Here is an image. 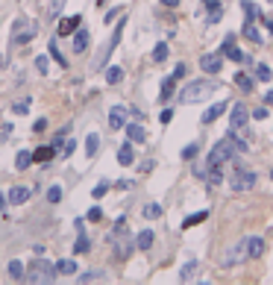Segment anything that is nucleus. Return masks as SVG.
Instances as JSON below:
<instances>
[{"label":"nucleus","instance_id":"obj_1","mask_svg":"<svg viewBox=\"0 0 273 285\" xmlns=\"http://www.w3.org/2000/svg\"><path fill=\"white\" fill-rule=\"evenodd\" d=\"M217 91V83L212 80H194V83H185V88L177 94V103L179 106H191V103H200L206 97H212Z\"/></svg>","mask_w":273,"mask_h":285},{"label":"nucleus","instance_id":"obj_2","mask_svg":"<svg viewBox=\"0 0 273 285\" xmlns=\"http://www.w3.org/2000/svg\"><path fill=\"white\" fill-rule=\"evenodd\" d=\"M250 253H247V238H241V241H235V244H229V247L224 250V256H220V268L224 271H232V268H238V265H247Z\"/></svg>","mask_w":273,"mask_h":285},{"label":"nucleus","instance_id":"obj_3","mask_svg":"<svg viewBox=\"0 0 273 285\" xmlns=\"http://www.w3.org/2000/svg\"><path fill=\"white\" fill-rule=\"evenodd\" d=\"M59 273H56V265H50L47 259H41L38 256L36 262H30V268H27V282H53Z\"/></svg>","mask_w":273,"mask_h":285},{"label":"nucleus","instance_id":"obj_4","mask_svg":"<svg viewBox=\"0 0 273 285\" xmlns=\"http://www.w3.org/2000/svg\"><path fill=\"white\" fill-rule=\"evenodd\" d=\"M235 147H232V141L229 138H220V141H214L212 147V153L206 156V168H212V165H226V162H232L235 159Z\"/></svg>","mask_w":273,"mask_h":285},{"label":"nucleus","instance_id":"obj_5","mask_svg":"<svg viewBox=\"0 0 273 285\" xmlns=\"http://www.w3.org/2000/svg\"><path fill=\"white\" fill-rule=\"evenodd\" d=\"M229 182V188L235 191V194H244V191H253L256 188V182H259V177L253 174V171H244V168H238L232 177L226 179Z\"/></svg>","mask_w":273,"mask_h":285},{"label":"nucleus","instance_id":"obj_6","mask_svg":"<svg viewBox=\"0 0 273 285\" xmlns=\"http://www.w3.org/2000/svg\"><path fill=\"white\" fill-rule=\"evenodd\" d=\"M38 33V24L33 18H18L15 21V30H12V44H27V41H33Z\"/></svg>","mask_w":273,"mask_h":285},{"label":"nucleus","instance_id":"obj_7","mask_svg":"<svg viewBox=\"0 0 273 285\" xmlns=\"http://www.w3.org/2000/svg\"><path fill=\"white\" fill-rule=\"evenodd\" d=\"M123 27H127V18H120L118 27H115V33H112V38H109V44H103V50H100V56H97V62H94V71H103V68H106V59L112 56V50H115V48L120 44Z\"/></svg>","mask_w":273,"mask_h":285},{"label":"nucleus","instance_id":"obj_8","mask_svg":"<svg viewBox=\"0 0 273 285\" xmlns=\"http://www.w3.org/2000/svg\"><path fill=\"white\" fill-rule=\"evenodd\" d=\"M217 53H220L224 59H229V62H238V65H241V62H247V56H244L241 48L235 44V33H229V36L220 41V50H217Z\"/></svg>","mask_w":273,"mask_h":285},{"label":"nucleus","instance_id":"obj_9","mask_svg":"<svg viewBox=\"0 0 273 285\" xmlns=\"http://www.w3.org/2000/svg\"><path fill=\"white\" fill-rule=\"evenodd\" d=\"M200 71L209 74V77L220 74L224 71V56H220V53H203L200 56Z\"/></svg>","mask_w":273,"mask_h":285},{"label":"nucleus","instance_id":"obj_10","mask_svg":"<svg viewBox=\"0 0 273 285\" xmlns=\"http://www.w3.org/2000/svg\"><path fill=\"white\" fill-rule=\"evenodd\" d=\"M247 118H250L247 106H244V103H232V115H229V130L244 132V127H247Z\"/></svg>","mask_w":273,"mask_h":285},{"label":"nucleus","instance_id":"obj_11","mask_svg":"<svg viewBox=\"0 0 273 285\" xmlns=\"http://www.w3.org/2000/svg\"><path fill=\"white\" fill-rule=\"evenodd\" d=\"M83 27V15H71V18H62L59 27H56V36H65V38H71L77 30Z\"/></svg>","mask_w":273,"mask_h":285},{"label":"nucleus","instance_id":"obj_12","mask_svg":"<svg viewBox=\"0 0 273 285\" xmlns=\"http://www.w3.org/2000/svg\"><path fill=\"white\" fill-rule=\"evenodd\" d=\"M127 115H130V109L127 106H112L109 109V130H123L127 127Z\"/></svg>","mask_w":273,"mask_h":285},{"label":"nucleus","instance_id":"obj_13","mask_svg":"<svg viewBox=\"0 0 273 285\" xmlns=\"http://www.w3.org/2000/svg\"><path fill=\"white\" fill-rule=\"evenodd\" d=\"M229 106H232L229 100H217V103H212V106L203 112V118H200V121H203V124H214V121L220 118V115H224V112H226Z\"/></svg>","mask_w":273,"mask_h":285},{"label":"nucleus","instance_id":"obj_14","mask_svg":"<svg viewBox=\"0 0 273 285\" xmlns=\"http://www.w3.org/2000/svg\"><path fill=\"white\" fill-rule=\"evenodd\" d=\"M88 41H91V33L80 27V30L73 33V44H71V50H73V53H85V50H88Z\"/></svg>","mask_w":273,"mask_h":285},{"label":"nucleus","instance_id":"obj_15","mask_svg":"<svg viewBox=\"0 0 273 285\" xmlns=\"http://www.w3.org/2000/svg\"><path fill=\"white\" fill-rule=\"evenodd\" d=\"M6 197H9V203H12V206H24V203L30 200V188H27V185H12Z\"/></svg>","mask_w":273,"mask_h":285},{"label":"nucleus","instance_id":"obj_16","mask_svg":"<svg viewBox=\"0 0 273 285\" xmlns=\"http://www.w3.org/2000/svg\"><path fill=\"white\" fill-rule=\"evenodd\" d=\"M247 253H250V259L264 256V238L261 235H247Z\"/></svg>","mask_w":273,"mask_h":285},{"label":"nucleus","instance_id":"obj_17","mask_svg":"<svg viewBox=\"0 0 273 285\" xmlns=\"http://www.w3.org/2000/svg\"><path fill=\"white\" fill-rule=\"evenodd\" d=\"M132 162H135V150H132V141H127V144H120L118 147V165H123V168H130Z\"/></svg>","mask_w":273,"mask_h":285},{"label":"nucleus","instance_id":"obj_18","mask_svg":"<svg viewBox=\"0 0 273 285\" xmlns=\"http://www.w3.org/2000/svg\"><path fill=\"white\" fill-rule=\"evenodd\" d=\"M123 130H127V135H130V141H135V144L147 141V130H144L141 124H127Z\"/></svg>","mask_w":273,"mask_h":285},{"label":"nucleus","instance_id":"obj_19","mask_svg":"<svg viewBox=\"0 0 273 285\" xmlns=\"http://www.w3.org/2000/svg\"><path fill=\"white\" fill-rule=\"evenodd\" d=\"M53 156H56V147H53V144H41L38 150H33V159L41 162V165H44V162H53Z\"/></svg>","mask_w":273,"mask_h":285},{"label":"nucleus","instance_id":"obj_20","mask_svg":"<svg viewBox=\"0 0 273 285\" xmlns=\"http://www.w3.org/2000/svg\"><path fill=\"white\" fill-rule=\"evenodd\" d=\"M153 241H156L153 229H141V232L135 235V247H138V250H150V247H153Z\"/></svg>","mask_w":273,"mask_h":285},{"label":"nucleus","instance_id":"obj_21","mask_svg":"<svg viewBox=\"0 0 273 285\" xmlns=\"http://www.w3.org/2000/svg\"><path fill=\"white\" fill-rule=\"evenodd\" d=\"M173 88H177V77L170 74V77H165V80H162V91H159V100H162V103H165V100H170V97H173Z\"/></svg>","mask_w":273,"mask_h":285},{"label":"nucleus","instance_id":"obj_22","mask_svg":"<svg viewBox=\"0 0 273 285\" xmlns=\"http://www.w3.org/2000/svg\"><path fill=\"white\" fill-rule=\"evenodd\" d=\"M206 9H209V18H206L209 24H217V21L224 18V6H220L217 0H209V3H206Z\"/></svg>","mask_w":273,"mask_h":285},{"label":"nucleus","instance_id":"obj_23","mask_svg":"<svg viewBox=\"0 0 273 285\" xmlns=\"http://www.w3.org/2000/svg\"><path fill=\"white\" fill-rule=\"evenodd\" d=\"M241 12H244V21H259V6L253 0H241Z\"/></svg>","mask_w":273,"mask_h":285},{"label":"nucleus","instance_id":"obj_24","mask_svg":"<svg viewBox=\"0 0 273 285\" xmlns=\"http://www.w3.org/2000/svg\"><path fill=\"white\" fill-rule=\"evenodd\" d=\"M244 36H247L253 44H261V41H264V36H261L259 27H256V21H244Z\"/></svg>","mask_w":273,"mask_h":285},{"label":"nucleus","instance_id":"obj_25","mask_svg":"<svg viewBox=\"0 0 273 285\" xmlns=\"http://www.w3.org/2000/svg\"><path fill=\"white\" fill-rule=\"evenodd\" d=\"M235 85L238 88H241V91H256V83H253V77H250V74H244V71H238L235 74Z\"/></svg>","mask_w":273,"mask_h":285},{"label":"nucleus","instance_id":"obj_26","mask_svg":"<svg viewBox=\"0 0 273 285\" xmlns=\"http://www.w3.org/2000/svg\"><path fill=\"white\" fill-rule=\"evenodd\" d=\"M197 268H200V265H197V259L185 262V265H182V271H179V279H182V282H191V279L197 276Z\"/></svg>","mask_w":273,"mask_h":285},{"label":"nucleus","instance_id":"obj_27","mask_svg":"<svg viewBox=\"0 0 273 285\" xmlns=\"http://www.w3.org/2000/svg\"><path fill=\"white\" fill-rule=\"evenodd\" d=\"M132 247H135V241H132V238H123L118 247H115V259H120V262H123V259H130Z\"/></svg>","mask_w":273,"mask_h":285},{"label":"nucleus","instance_id":"obj_28","mask_svg":"<svg viewBox=\"0 0 273 285\" xmlns=\"http://www.w3.org/2000/svg\"><path fill=\"white\" fill-rule=\"evenodd\" d=\"M56 273H59V276H73V273H77V262L73 259H59L56 262Z\"/></svg>","mask_w":273,"mask_h":285},{"label":"nucleus","instance_id":"obj_29","mask_svg":"<svg viewBox=\"0 0 273 285\" xmlns=\"http://www.w3.org/2000/svg\"><path fill=\"white\" fill-rule=\"evenodd\" d=\"M91 250V241L85 235V229H77V244H73V253L80 256V253H88Z\"/></svg>","mask_w":273,"mask_h":285},{"label":"nucleus","instance_id":"obj_30","mask_svg":"<svg viewBox=\"0 0 273 285\" xmlns=\"http://www.w3.org/2000/svg\"><path fill=\"white\" fill-rule=\"evenodd\" d=\"M209 218V209H200V212H194V215H188L185 221H182V229H191V226H197V224H203Z\"/></svg>","mask_w":273,"mask_h":285},{"label":"nucleus","instance_id":"obj_31","mask_svg":"<svg viewBox=\"0 0 273 285\" xmlns=\"http://www.w3.org/2000/svg\"><path fill=\"white\" fill-rule=\"evenodd\" d=\"M97 150H100V135H97V132H88V138H85V156L94 159Z\"/></svg>","mask_w":273,"mask_h":285},{"label":"nucleus","instance_id":"obj_32","mask_svg":"<svg viewBox=\"0 0 273 285\" xmlns=\"http://www.w3.org/2000/svg\"><path fill=\"white\" fill-rule=\"evenodd\" d=\"M33 162H36V159H33V153H30V150H21V153L15 156V168H18V171H27Z\"/></svg>","mask_w":273,"mask_h":285},{"label":"nucleus","instance_id":"obj_33","mask_svg":"<svg viewBox=\"0 0 273 285\" xmlns=\"http://www.w3.org/2000/svg\"><path fill=\"white\" fill-rule=\"evenodd\" d=\"M226 138L232 141V147H235V153H238V156H241V153H247V141H244V138H238V132H235V130H229V132H226Z\"/></svg>","mask_w":273,"mask_h":285},{"label":"nucleus","instance_id":"obj_34","mask_svg":"<svg viewBox=\"0 0 273 285\" xmlns=\"http://www.w3.org/2000/svg\"><path fill=\"white\" fill-rule=\"evenodd\" d=\"M9 276L21 282V279H24V276H27V268H24V265H21V262H18V259H12V262H9Z\"/></svg>","mask_w":273,"mask_h":285},{"label":"nucleus","instance_id":"obj_35","mask_svg":"<svg viewBox=\"0 0 273 285\" xmlns=\"http://www.w3.org/2000/svg\"><path fill=\"white\" fill-rule=\"evenodd\" d=\"M120 80H123V68H118V65L106 68V83H109V85H118Z\"/></svg>","mask_w":273,"mask_h":285},{"label":"nucleus","instance_id":"obj_36","mask_svg":"<svg viewBox=\"0 0 273 285\" xmlns=\"http://www.w3.org/2000/svg\"><path fill=\"white\" fill-rule=\"evenodd\" d=\"M256 77H259V83H270V80H273L270 65H264V62H259V65H256Z\"/></svg>","mask_w":273,"mask_h":285},{"label":"nucleus","instance_id":"obj_37","mask_svg":"<svg viewBox=\"0 0 273 285\" xmlns=\"http://www.w3.org/2000/svg\"><path fill=\"white\" fill-rule=\"evenodd\" d=\"M162 212H165V209H162L159 203H147V206H144V218H147V221H156V218H162Z\"/></svg>","mask_w":273,"mask_h":285},{"label":"nucleus","instance_id":"obj_38","mask_svg":"<svg viewBox=\"0 0 273 285\" xmlns=\"http://www.w3.org/2000/svg\"><path fill=\"white\" fill-rule=\"evenodd\" d=\"M167 53H170V50H167V44H165V41H159V44L153 48V62H165Z\"/></svg>","mask_w":273,"mask_h":285},{"label":"nucleus","instance_id":"obj_39","mask_svg":"<svg viewBox=\"0 0 273 285\" xmlns=\"http://www.w3.org/2000/svg\"><path fill=\"white\" fill-rule=\"evenodd\" d=\"M47 50H50V56H53V59L59 62L62 68H68V59H65V56H62V53H59V48H56V38H53V41H50V44H47Z\"/></svg>","mask_w":273,"mask_h":285},{"label":"nucleus","instance_id":"obj_40","mask_svg":"<svg viewBox=\"0 0 273 285\" xmlns=\"http://www.w3.org/2000/svg\"><path fill=\"white\" fill-rule=\"evenodd\" d=\"M197 150H200V141H191V144H185V147H182V159H185V162H191V159L197 156Z\"/></svg>","mask_w":273,"mask_h":285},{"label":"nucleus","instance_id":"obj_41","mask_svg":"<svg viewBox=\"0 0 273 285\" xmlns=\"http://www.w3.org/2000/svg\"><path fill=\"white\" fill-rule=\"evenodd\" d=\"M27 112H30V97L15 100V103H12V115H27Z\"/></svg>","mask_w":273,"mask_h":285},{"label":"nucleus","instance_id":"obj_42","mask_svg":"<svg viewBox=\"0 0 273 285\" xmlns=\"http://www.w3.org/2000/svg\"><path fill=\"white\" fill-rule=\"evenodd\" d=\"M62 6H65V0H50L47 3V18H59Z\"/></svg>","mask_w":273,"mask_h":285},{"label":"nucleus","instance_id":"obj_43","mask_svg":"<svg viewBox=\"0 0 273 285\" xmlns=\"http://www.w3.org/2000/svg\"><path fill=\"white\" fill-rule=\"evenodd\" d=\"M68 132H71V127H62V130L56 132V135H53V141H50V144H53V147L59 150L62 144H65V138H68Z\"/></svg>","mask_w":273,"mask_h":285},{"label":"nucleus","instance_id":"obj_44","mask_svg":"<svg viewBox=\"0 0 273 285\" xmlns=\"http://www.w3.org/2000/svg\"><path fill=\"white\" fill-rule=\"evenodd\" d=\"M62 200V185H50L47 188V203H59Z\"/></svg>","mask_w":273,"mask_h":285},{"label":"nucleus","instance_id":"obj_45","mask_svg":"<svg viewBox=\"0 0 273 285\" xmlns=\"http://www.w3.org/2000/svg\"><path fill=\"white\" fill-rule=\"evenodd\" d=\"M109 188H112V185H109L106 179H103V182H97V185H94V191H91V197H94V200H100V197H103V194H106Z\"/></svg>","mask_w":273,"mask_h":285},{"label":"nucleus","instance_id":"obj_46","mask_svg":"<svg viewBox=\"0 0 273 285\" xmlns=\"http://www.w3.org/2000/svg\"><path fill=\"white\" fill-rule=\"evenodd\" d=\"M73 150H77V141H73V138H65V144L59 147V156H71Z\"/></svg>","mask_w":273,"mask_h":285},{"label":"nucleus","instance_id":"obj_47","mask_svg":"<svg viewBox=\"0 0 273 285\" xmlns=\"http://www.w3.org/2000/svg\"><path fill=\"white\" fill-rule=\"evenodd\" d=\"M47 68H50L47 56H36V71H38V74H47Z\"/></svg>","mask_w":273,"mask_h":285},{"label":"nucleus","instance_id":"obj_48","mask_svg":"<svg viewBox=\"0 0 273 285\" xmlns=\"http://www.w3.org/2000/svg\"><path fill=\"white\" fill-rule=\"evenodd\" d=\"M97 279H103L100 271H91V273H83V276H80V282H97Z\"/></svg>","mask_w":273,"mask_h":285},{"label":"nucleus","instance_id":"obj_49","mask_svg":"<svg viewBox=\"0 0 273 285\" xmlns=\"http://www.w3.org/2000/svg\"><path fill=\"white\" fill-rule=\"evenodd\" d=\"M250 118H253V121H264V118H267V109H264V106L253 109V112H250Z\"/></svg>","mask_w":273,"mask_h":285},{"label":"nucleus","instance_id":"obj_50","mask_svg":"<svg viewBox=\"0 0 273 285\" xmlns=\"http://www.w3.org/2000/svg\"><path fill=\"white\" fill-rule=\"evenodd\" d=\"M120 12H123V6H115V9H109V12H106V18H103V21H106V24H112V21H115Z\"/></svg>","mask_w":273,"mask_h":285},{"label":"nucleus","instance_id":"obj_51","mask_svg":"<svg viewBox=\"0 0 273 285\" xmlns=\"http://www.w3.org/2000/svg\"><path fill=\"white\" fill-rule=\"evenodd\" d=\"M85 218H88V221H100V218H103V212H100V206H91Z\"/></svg>","mask_w":273,"mask_h":285},{"label":"nucleus","instance_id":"obj_52","mask_svg":"<svg viewBox=\"0 0 273 285\" xmlns=\"http://www.w3.org/2000/svg\"><path fill=\"white\" fill-rule=\"evenodd\" d=\"M159 121H162V124H170V121H173V109H162Z\"/></svg>","mask_w":273,"mask_h":285},{"label":"nucleus","instance_id":"obj_53","mask_svg":"<svg viewBox=\"0 0 273 285\" xmlns=\"http://www.w3.org/2000/svg\"><path fill=\"white\" fill-rule=\"evenodd\" d=\"M44 127H47V118H38L36 124H33V132H44Z\"/></svg>","mask_w":273,"mask_h":285},{"label":"nucleus","instance_id":"obj_54","mask_svg":"<svg viewBox=\"0 0 273 285\" xmlns=\"http://www.w3.org/2000/svg\"><path fill=\"white\" fill-rule=\"evenodd\" d=\"M261 24H264V30H267V33H270V38H273V18H267V15H264V18H261Z\"/></svg>","mask_w":273,"mask_h":285},{"label":"nucleus","instance_id":"obj_55","mask_svg":"<svg viewBox=\"0 0 273 285\" xmlns=\"http://www.w3.org/2000/svg\"><path fill=\"white\" fill-rule=\"evenodd\" d=\"M185 71H188L185 65H177V68H173V77H177V80H182V77H185Z\"/></svg>","mask_w":273,"mask_h":285},{"label":"nucleus","instance_id":"obj_56","mask_svg":"<svg viewBox=\"0 0 273 285\" xmlns=\"http://www.w3.org/2000/svg\"><path fill=\"white\" fill-rule=\"evenodd\" d=\"M264 103H267V106H273V88H267V91H264Z\"/></svg>","mask_w":273,"mask_h":285},{"label":"nucleus","instance_id":"obj_57","mask_svg":"<svg viewBox=\"0 0 273 285\" xmlns=\"http://www.w3.org/2000/svg\"><path fill=\"white\" fill-rule=\"evenodd\" d=\"M162 6H167V9H177L179 0H162Z\"/></svg>","mask_w":273,"mask_h":285},{"label":"nucleus","instance_id":"obj_58","mask_svg":"<svg viewBox=\"0 0 273 285\" xmlns=\"http://www.w3.org/2000/svg\"><path fill=\"white\" fill-rule=\"evenodd\" d=\"M270 179H273V168H270Z\"/></svg>","mask_w":273,"mask_h":285},{"label":"nucleus","instance_id":"obj_59","mask_svg":"<svg viewBox=\"0 0 273 285\" xmlns=\"http://www.w3.org/2000/svg\"><path fill=\"white\" fill-rule=\"evenodd\" d=\"M270 3H273V0H270Z\"/></svg>","mask_w":273,"mask_h":285}]
</instances>
